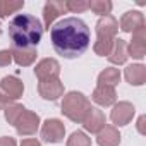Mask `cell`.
I'll list each match as a JSON object with an SVG mask.
<instances>
[{
    "instance_id": "obj_7",
    "label": "cell",
    "mask_w": 146,
    "mask_h": 146,
    "mask_svg": "<svg viewBox=\"0 0 146 146\" xmlns=\"http://www.w3.org/2000/svg\"><path fill=\"white\" fill-rule=\"evenodd\" d=\"M0 93H2L7 100H11L12 103L16 100H19L24 93V84L19 78L16 76H5L0 81Z\"/></svg>"
},
{
    "instance_id": "obj_25",
    "label": "cell",
    "mask_w": 146,
    "mask_h": 146,
    "mask_svg": "<svg viewBox=\"0 0 146 146\" xmlns=\"http://www.w3.org/2000/svg\"><path fill=\"white\" fill-rule=\"evenodd\" d=\"M65 9H67V12L81 14V12L88 11V0H67Z\"/></svg>"
},
{
    "instance_id": "obj_26",
    "label": "cell",
    "mask_w": 146,
    "mask_h": 146,
    "mask_svg": "<svg viewBox=\"0 0 146 146\" xmlns=\"http://www.w3.org/2000/svg\"><path fill=\"white\" fill-rule=\"evenodd\" d=\"M12 62V53L11 50H0V67H7Z\"/></svg>"
},
{
    "instance_id": "obj_17",
    "label": "cell",
    "mask_w": 146,
    "mask_h": 146,
    "mask_svg": "<svg viewBox=\"0 0 146 146\" xmlns=\"http://www.w3.org/2000/svg\"><path fill=\"white\" fill-rule=\"evenodd\" d=\"M124 76H125V81L131 86H143L146 83V67L143 64L127 65L125 70H124Z\"/></svg>"
},
{
    "instance_id": "obj_11",
    "label": "cell",
    "mask_w": 146,
    "mask_h": 146,
    "mask_svg": "<svg viewBox=\"0 0 146 146\" xmlns=\"http://www.w3.org/2000/svg\"><path fill=\"white\" fill-rule=\"evenodd\" d=\"M127 55L136 60H141L146 57V26L132 33V40L127 45Z\"/></svg>"
},
{
    "instance_id": "obj_10",
    "label": "cell",
    "mask_w": 146,
    "mask_h": 146,
    "mask_svg": "<svg viewBox=\"0 0 146 146\" xmlns=\"http://www.w3.org/2000/svg\"><path fill=\"white\" fill-rule=\"evenodd\" d=\"M35 76L38 78V81L57 79L60 76V64L55 58H43L35 67Z\"/></svg>"
},
{
    "instance_id": "obj_4",
    "label": "cell",
    "mask_w": 146,
    "mask_h": 146,
    "mask_svg": "<svg viewBox=\"0 0 146 146\" xmlns=\"http://www.w3.org/2000/svg\"><path fill=\"white\" fill-rule=\"evenodd\" d=\"M91 108V103L88 100V96H84L79 91H69L64 95L62 105H60V112L72 122L81 124L88 113V110Z\"/></svg>"
},
{
    "instance_id": "obj_8",
    "label": "cell",
    "mask_w": 146,
    "mask_h": 146,
    "mask_svg": "<svg viewBox=\"0 0 146 146\" xmlns=\"http://www.w3.org/2000/svg\"><path fill=\"white\" fill-rule=\"evenodd\" d=\"M38 93L43 100L48 102H55L60 96H64V83L57 78V79H45L38 83Z\"/></svg>"
},
{
    "instance_id": "obj_19",
    "label": "cell",
    "mask_w": 146,
    "mask_h": 146,
    "mask_svg": "<svg viewBox=\"0 0 146 146\" xmlns=\"http://www.w3.org/2000/svg\"><path fill=\"white\" fill-rule=\"evenodd\" d=\"M127 58H129V55H127V43L124 40H120V38H115L113 46H112V50L108 53V60L112 64H115V65H122V64H125Z\"/></svg>"
},
{
    "instance_id": "obj_24",
    "label": "cell",
    "mask_w": 146,
    "mask_h": 146,
    "mask_svg": "<svg viewBox=\"0 0 146 146\" xmlns=\"http://www.w3.org/2000/svg\"><path fill=\"white\" fill-rule=\"evenodd\" d=\"M67 146H91V137L84 131H74L67 137Z\"/></svg>"
},
{
    "instance_id": "obj_23",
    "label": "cell",
    "mask_w": 146,
    "mask_h": 146,
    "mask_svg": "<svg viewBox=\"0 0 146 146\" xmlns=\"http://www.w3.org/2000/svg\"><path fill=\"white\" fill-rule=\"evenodd\" d=\"M88 9H91L95 14L103 17V16H110L113 4L108 2V0H91V2H88Z\"/></svg>"
},
{
    "instance_id": "obj_9",
    "label": "cell",
    "mask_w": 146,
    "mask_h": 146,
    "mask_svg": "<svg viewBox=\"0 0 146 146\" xmlns=\"http://www.w3.org/2000/svg\"><path fill=\"white\" fill-rule=\"evenodd\" d=\"M14 127L19 136H33V134H36V131L40 127V115L26 108V112L21 115V119L16 122Z\"/></svg>"
},
{
    "instance_id": "obj_20",
    "label": "cell",
    "mask_w": 146,
    "mask_h": 146,
    "mask_svg": "<svg viewBox=\"0 0 146 146\" xmlns=\"http://www.w3.org/2000/svg\"><path fill=\"white\" fill-rule=\"evenodd\" d=\"M119 83H120V70L115 67H107L98 74V84L100 86L115 88Z\"/></svg>"
},
{
    "instance_id": "obj_3",
    "label": "cell",
    "mask_w": 146,
    "mask_h": 146,
    "mask_svg": "<svg viewBox=\"0 0 146 146\" xmlns=\"http://www.w3.org/2000/svg\"><path fill=\"white\" fill-rule=\"evenodd\" d=\"M95 31H96V41L93 45V52L98 57H108L119 31V21L113 16H103L98 19Z\"/></svg>"
},
{
    "instance_id": "obj_16",
    "label": "cell",
    "mask_w": 146,
    "mask_h": 146,
    "mask_svg": "<svg viewBox=\"0 0 146 146\" xmlns=\"http://www.w3.org/2000/svg\"><path fill=\"white\" fill-rule=\"evenodd\" d=\"M12 53V60L19 65V67H28L31 64H35L36 60V48L33 46H26V48H19V46H12L11 50Z\"/></svg>"
},
{
    "instance_id": "obj_1",
    "label": "cell",
    "mask_w": 146,
    "mask_h": 146,
    "mask_svg": "<svg viewBox=\"0 0 146 146\" xmlns=\"http://www.w3.org/2000/svg\"><path fill=\"white\" fill-rule=\"evenodd\" d=\"M50 41L57 55L64 58H78L88 50L91 33L83 19L65 17L50 28Z\"/></svg>"
},
{
    "instance_id": "obj_27",
    "label": "cell",
    "mask_w": 146,
    "mask_h": 146,
    "mask_svg": "<svg viewBox=\"0 0 146 146\" xmlns=\"http://www.w3.org/2000/svg\"><path fill=\"white\" fill-rule=\"evenodd\" d=\"M0 146H17V143L11 136H2L0 137Z\"/></svg>"
},
{
    "instance_id": "obj_30",
    "label": "cell",
    "mask_w": 146,
    "mask_h": 146,
    "mask_svg": "<svg viewBox=\"0 0 146 146\" xmlns=\"http://www.w3.org/2000/svg\"><path fill=\"white\" fill-rule=\"evenodd\" d=\"M0 33H2V24H0Z\"/></svg>"
},
{
    "instance_id": "obj_12",
    "label": "cell",
    "mask_w": 146,
    "mask_h": 146,
    "mask_svg": "<svg viewBox=\"0 0 146 146\" xmlns=\"http://www.w3.org/2000/svg\"><path fill=\"white\" fill-rule=\"evenodd\" d=\"M81 124H83L84 131H88V132H91V134H98V132L107 125V119H105V113H103L100 108L91 107Z\"/></svg>"
},
{
    "instance_id": "obj_22",
    "label": "cell",
    "mask_w": 146,
    "mask_h": 146,
    "mask_svg": "<svg viewBox=\"0 0 146 146\" xmlns=\"http://www.w3.org/2000/svg\"><path fill=\"white\" fill-rule=\"evenodd\" d=\"M26 112V107L21 105V103H11L9 107L4 108V115H5V120L11 124V125H16V122L21 119V115Z\"/></svg>"
},
{
    "instance_id": "obj_29",
    "label": "cell",
    "mask_w": 146,
    "mask_h": 146,
    "mask_svg": "<svg viewBox=\"0 0 146 146\" xmlns=\"http://www.w3.org/2000/svg\"><path fill=\"white\" fill-rule=\"evenodd\" d=\"M144 122H146V117H144V115H141V117L137 119V124H136V127H137L139 134H146V129H144Z\"/></svg>"
},
{
    "instance_id": "obj_18",
    "label": "cell",
    "mask_w": 146,
    "mask_h": 146,
    "mask_svg": "<svg viewBox=\"0 0 146 146\" xmlns=\"http://www.w3.org/2000/svg\"><path fill=\"white\" fill-rule=\"evenodd\" d=\"M98 146H119L120 144V132L115 125H105L96 134Z\"/></svg>"
},
{
    "instance_id": "obj_21",
    "label": "cell",
    "mask_w": 146,
    "mask_h": 146,
    "mask_svg": "<svg viewBox=\"0 0 146 146\" xmlns=\"http://www.w3.org/2000/svg\"><path fill=\"white\" fill-rule=\"evenodd\" d=\"M24 7L23 0H0V19L9 17L12 14L17 16V12Z\"/></svg>"
},
{
    "instance_id": "obj_15",
    "label": "cell",
    "mask_w": 146,
    "mask_h": 146,
    "mask_svg": "<svg viewBox=\"0 0 146 146\" xmlns=\"http://www.w3.org/2000/svg\"><path fill=\"white\" fill-rule=\"evenodd\" d=\"M91 100L100 105V107H112L115 105L117 102V93H115V88H108V86H96L93 95H91Z\"/></svg>"
},
{
    "instance_id": "obj_28",
    "label": "cell",
    "mask_w": 146,
    "mask_h": 146,
    "mask_svg": "<svg viewBox=\"0 0 146 146\" xmlns=\"http://www.w3.org/2000/svg\"><path fill=\"white\" fill-rule=\"evenodd\" d=\"M21 146H41V143L35 137H26L21 141Z\"/></svg>"
},
{
    "instance_id": "obj_5",
    "label": "cell",
    "mask_w": 146,
    "mask_h": 146,
    "mask_svg": "<svg viewBox=\"0 0 146 146\" xmlns=\"http://www.w3.org/2000/svg\"><path fill=\"white\" fill-rule=\"evenodd\" d=\"M65 137V125L58 119H46L41 125V139L45 143H62Z\"/></svg>"
},
{
    "instance_id": "obj_14",
    "label": "cell",
    "mask_w": 146,
    "mask_h": 146,
    "mask_svg": "<svg viewBox=\"0 0 146 146\" xmlns=\"http://www.w3.org/2000/svg\"><path fill=\"white\" fill-rule=\"evenodd\" d=\"M65 12H67L65 2H57V0H50V2H46L45 7H43V29L50 31V28L55 23V19L60 17Z\"/></svg>"
},
{
    "instance_id": "obj_6",
    "label": "cell",
    "mask_w": 146,
    "mask_h": 146,
    "mask_svg": "<svg viewBox=\"0 0 146 146\" xmlns=\"http://www.w3.org/2000/svg\"><path fill=\"white\" fill-rule=\"evenodd\" d=\"M134 113H136V108L131 102H119V103L113 105V108L110 112V120L115 125L122 127V125H127L132 120Z\"/></svg>"
},
{
    "instance_id": "obj_13",
    "label": "cell",
    "mask_w": 146,
    "mask_h": 146,
    "mask_svg": "<svg viewBox=\"0 0 146 146\" xmlns=\"http://www.w3.org/2000/svg\"><path fill=\"white\" fill-rule=\"evenodd\" d=\"M146 24H144V16H143V12H139V11H127L122 17H120V21H119V28L124 31V33H136L137 29H141V28H144Z\"/></svg>"
},
{
    "instance_id": "obj_2",
    "label": "cell",
    "mask_w": 146,
    "mask_h": 146,
    "mask_svg": "<svg viewBox=\"0 0 146 146\" xmlns=\"http://www.w3.org/2000/svg\"><path fill=\"white\" fill-rule=\"evenodd\" d=\"M43 36V24L38 17L31 14H17L9 23V38L12 41V46L26 48L33 46L36 48Z\"/></svg>"
}]
</instances>
